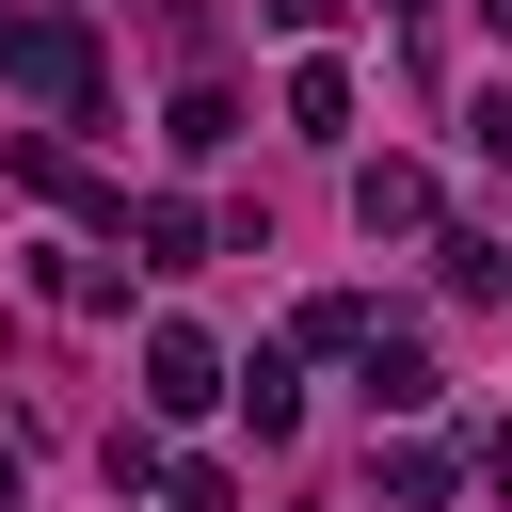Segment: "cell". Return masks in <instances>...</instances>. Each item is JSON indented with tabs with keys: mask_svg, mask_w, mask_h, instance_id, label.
Here are the masks:
<instances>
[{
	"mask_svg": "<svg viewBox=\"0 0 512 512\" xmlns=\"http://www.w3.org/2000/svg\"><path fill=\"white\" fill-rule=\"evenodd\" d=\"M368 480H384V496H400V512H432V496H448V448H416V432H400V448H384V464H368Z\"/></svg>",
	"mask_w": 512,
	"mask_h": 512,
	"instance_id": "10",
	"label": "cell"
},
{
	"mask_svg": "<svg viewBox=\"0 0 512 512\" xmlns=\"http://www.w3.org/2000/svg\"><path fill=\"white\" fill-rule=\"evenodd\" d=\"M32 288H48V304H80V320H112V304H128V272H112L96 240H48V256H32Z\"/></svg>",
	"mask_w": 512,
	"mask_h": 512,
	"instance_id": "4",
	"label": "cell"
},
{
	"mask_svg": "<svg viewBox=\"0 0 512 512\" xmlns=\"http://www.w3.org/2000/svg\"><path fill=\"white\" fill-rule=\"evenodd\" d=\"M432 256H448V288H464V304H496V288H512V256H496L480 224H464V240H432Z\"/></svg>",
	"mask_w": 512,
	"mask_h": 512,
	"instance_id": "11",
	"label": "cell"
},
{
	"mask_svg": "<svg viewBox=\"0 0 512 512\" xmlns=\"http://www.w3.org/2000/svg\"><path fill=\"white\" fill-rule=\"evenodd\" d=\"M464 144H480V160H512V80H480V96H464Z\"/></svg>",
	"mask_w": 512,
	"mask_h": 512,
	"instance_id": "12",
	"label": "cell"
},
{
	"mask_svg": "<svg viewBox=\"0 0 512 512\" xmlns=\"http://www.w3.org/2000/svg\"><path fill=\"white\" fill-rule=\"evenodd\" d=\"M144 400H160V416H208V400H224V352H208L192 320H144Z\"/></svg>",
	"mask_w": 512,
	"mask_h": 512,
	"instance_id": "2",
	"label": "cell"
},
{
	"mask_svg": "<svg viewBox=\"0 0 512 512\" xmlns=\"http://www.w3.org/2000/svg\"><path fill=\"white\" fill-rule=\"evenodd\" d=\"M160 144H176V160H224V144H240V96H224V80H176V128H160Z\"/></svg>",
	"mask_w": 512,
	"mask_h": 512,
	"instance_id": "5",
	"label": "cell"
},
{
	"mask_svg": "<svg viewBox=\"0 0 512 512\" xmlns=\"http://www.w3.org/2000/svg\"><path fill=\"white\" fill-rule=\"evenodd\" d=\"M240 416H256V448H288V432H304V384H288V352H256V368H240Z\"/></svg>",
	"mask_w": 512,
	"mask_h": 512,
	"instance_id": "8",
	"label": "cell"
},
{
	"mask_svg": "<svg viewBox=\"0 0 512 512\" xmlns=\"http://www.w3.org/2000/svg\"><path fill=\"white\" fill-rule=\"evenodd\" d=\"M384 16H416V0H384Z\"/></svg>",
	"mask_w": 512,
	"mask_h": 512,
	"instance_id": "15",
	"label": "cell"
},
{
	"mask_svg": "<svg viewBox=\"0 0 512 512\" xmlns=\"http://www.w3.org/2000/svg\"><path fill=\"white\" fill-rule=\"evenodd\" d=\"M0 512H16V432H0Z\"/></svg>",
	"mask_w": 512,
	"mask_h": 512,
	"instance_id": "14",
	"label": "cell"
},
{
	"mask_svg": "<svg viewBox=\"0 0 512 512\" xmlns=\"http://www.w3.org/2000/svg\"><path fill=\"white\" fill-rule=\"evenodd\" d=\"M352 224H368V240H416V224H432V176H416V160H352Z\"/></svg>",
	"mask_w": 512,
	"mask_h": 512,
	"instance_id": "3",
	"label": "cell"
},
{
	"mask_svg": "<svg viewBox=\"0 0 512 512\" xmlns=\"http://www.w3.org/2000/svg\"><path fill=\"white\" fill-rule=\"evenodd\" d=\"M480 480H496V496H512V416H496V432H480Z\"/></svg>",
	"mask_w": 512,
	"mask_h": 512,
	"instance_id": "13",
	"label": "cell"
},
{
	"mask_svg": "<svg viewBox=\"0 0 512 512\" xmlns=\"http://www.w3.org/2000/svg\"><path fill=\"white\" fill-rule=\"evenodd\" d=\"M0 80L48 96V112H80V96H96V32H80V16H0Z\"/></svg>",
	"mask_w": 512,
	"mask_h": 512,
	"instance_id": "1",
	"label": "cell"
},
{
	"mask_svg": "<svg viewBox=\"0 0 512 512\" xmlns=\"http://www.w3.org/2000/svg\"><path fill=\"white\" fill-rule=\"evenodd\" d=\"M448 384H432V352H400V336H368V416H432Z\"/></svg>",
	"mask_w": 512,
	"mask_h": 512,
	"instance_id": "6",
	"label": "cell"
},
{
	"mask_svg": "<svg viewBox=\"0 0 512 512\" xmlns=\"http://www.w3.org/2000/svg\"><path fill=\"white\" fill-rule=\"evenodd\" d=\"M288 128H320V144H336V128H352V64H320V48H304V64H288Z\"/></svg>",
	"mask_w": 512,
	"mask_h": 512,
	"instance_id": "7",
	"label": "cell"
},
{
	"mask_svg": "<svg viewBox=\"0 0 512 512\" xmlns=\"http://www.w3.org/2000/svg\"><path fill=\"white\" fill-rule=\"evenodd\" d=\"M192 256H208V208L160 192V208H144V272H192Z\"/></svg>",
	"mask_w": 512,
	"mask_h": 512,
	"instance_id": "9",
	"label": "cell"
}]
</instances>
